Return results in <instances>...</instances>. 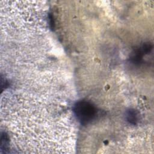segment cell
Returning <instances> with one entry per match:
<instances>
[{"mask_svg": "<svg viewBox=\"0 0 154 154\" xmlns=\"http://www.w3.org/2000/svg\"><path fill=\"white\" fill-rule=\"evenodd\" d=\"M74 112L81 123L86 124L94 118L96 114V108L90 102L81 100L75 104Z\"/></svg>", "mask_w": 154, "mask_h": 154, "instance_id": "obj_1", "label": "cell"}, {"mask_svg": "<svg viewBox=\"0 0 154 154\" xmlns=\"http://www.w3.org/2000/svg\"><path fill=\"white\" fill-rule=\"evenodd\" d=\"M127 119L132 124L135 125L138 120V114L134 109H130L127 112Z\"/></svg>", "mask_w": 154, "mask_h": 154, "instance_id": "obj_2", "label": "cell"}]
</instances>
